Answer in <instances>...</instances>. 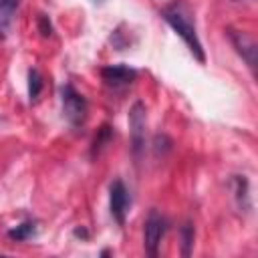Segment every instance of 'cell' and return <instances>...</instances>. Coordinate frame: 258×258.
Segmentation results:
<instances>
[{"label":"cell","mask_w":258,"mask_h":258,"mask_svg":"<svg viewBox=\"0 0 258 258\" xmlns=\"http://www.w3.org/2000/svg\"><path fill=\"white\" fill-rule=\"evenodd\" d=\"M165 232H167V220L157 210H151L145 218V228H143V246L149 256H157Z\"/></svg>","instance_id":"cell-3"},{"label":"cell","mask_w":258,"mask_h":258,"mask_svg":"<svg viewBox=\"0 0 258 258\" xmlns=\"http://www.w3.org/2000/svg\"><path fill=\"white\" fill-rule=\"evenodd\" d=\"M129 206H131V196H129L125 183H123L121 179H115V181L111 183V187H109V208H111L113 220H115L119 226L125 224Z\"/></svg>","instance_id":"cell-5"},{"label":"cell","mask_w":258,"mask_h":258,"mask_svg":"<svg viewBox=\"0 0 258 258\" xmlns=\"http://www.w3.org/2000/svg\"><path fill=\"white\" fill-rule=\"evenodd\" d=\"M163 20L175 30V34L185 42V46L189 48V52L204 64L206 62V52L202 46V40L198 36L196 30V18H194V10L185 0H175L171 4H167L161 10Z\"/></svg>","instance_id":"cell-1"},{"label":"cell","mask_w":258,"mask_h":258,"mask_svg":"<svg viewBox=\"0 0 258 258\" xmlns=\"http://www.w3.org/2000/svg\"><path fill=\"white\" fill-rule=\"evenodd\" d=\"M129 129H131V151L133 157L139 161L145 149V107L141 101L133 103L129 111Z\"/></svg>","instance_id":"cell-4"},{"label":"cell","mask_w":258,"mask_h":258,"mask_svg":"<svg viewBox=\"0 0 258 258\" xmlns=\"http://www.w3.org/2000/svg\"><path fill=\"white\" fill-rule=\"evenodd\" d=\"M20 0H0V38H6Z\"/></svg>","instance_id":"cell-8"},{"label":"cell","mask_w":258,"mask_h":258,"mask_svg":"<svg viewBox=\"0 0 258 258\" xmlns=\"http://www.w3.org/2000/svg\"><path fill=\"white\" fill-rule=\"evenodd\" d=\"M181 252L183 256H189L191 254V246H194V226L191 222H185L181 226Z\"/></svg>","instance_id":"cell-11"},{"label":"cell","mask_w":258,"mask_h":258,"mask_svg":"<svg viewBox=\"0 0 258 258\" xmlns=\"http://www.w3.org/2000/svg\"><path fill=\"white\" fill-rule=\"evenodd\" d=\"M38 30H40L42 36H50L52 34V24H50V20H48L46 14H40L38 16Z\"/></svg>","instance_id":"cell-13"},{"label":"cell","mask_w":258,"mask_h":258,"mask_svg":"<svg viewBox=\"0 0 258 258\" xmlns=\"http://www.w3.org/2000/svg\"><path fill=\"white\" fill-rule=\"evenodd\" d=\"M60 97H62V115H64L67 123L75 129L83 127L87 121V113H89L87 99L69 83L60 89Z\"/></svg>","instance_id":"cell-2"},{"label":"cell","mask_w":258,"mask_h":258,"mask_svg":"<svg viewBox=\"0 0 258 258\" xmlns=\"http://www.w3.org/2000/svg\"><path fill=\"white\" fill-rule=\"evenodd\" d=\"M230 38H232V44L236 46L238 54L246 60V64L250 69H254L256 67V42L246 32H238V30H230Z\"/></svg>","instance_id":"cell-7"},{"label":"cell","mask_w":258,"mask_h":258,"mask_svg":"<svg viewBox=\"0 0 258 258\" xmlns=\"http://www.w3.org/2000/svg\"><path fill=\"white\" fill-rule=\"evenodd\" d=\"M40 89H42V77H40L38 69H30V73H28V95H30V99H36L40 95Z\"/></svg>","instance_id":"cell-12"},{"label":"cell","mask_w":258,"mask_h":258,"mask_svg":"<svg viewBox=\"0 0 258 258\" xmlns=\"http://www.w3.org/2000/svg\"><path fill=\"white\" fill-rule=\"evenodd\" d=\"M101 77L109 87L119 89V87L131 85L135 81V77H137V71L127 67V64H109V67L101 69Z\"/></svg>","instance_id":"cell-6"},{"label":"cell","mask_w":258,"mask_h":258,"mask_svg":"<svg viewBox=\"0 0 258 258\" xmlns=\"http://www.w3.org/2000/svg\"><path fill=\"white\" fill-rule=\"evenodd\" d=\"M97 2H99V0H97Z\"/></svg>","instance_id":"cell-14"},{"label":"cell","mask_w":258,"mask_h":258,"mask_svg":"<svg viewBox=\"0 0 258 258\" xmlns=\"http://www.w3.org/2000/svg\"><path fill=\"white\" fill-rule=\"evenodd\" d=\"M32 236H36V222H32V220L22 222V224H18L16 228H12L8 232V238L14 240V242H24Z\"/></svg>","instance_id":"cell-9"},{"label":"cell","mask_w":258,"mask_h":258,"mask_svg":"<svg viewBox=\"0 0 258 258\" xmlns=\"http://www.w3.org/2000/svg\"><path fill=\"white\" fill-rule=\"evenodd\" d=\"M111 137H113V131H111V127L109 125H103L99 131H97V135H95V141H93V149H91V155L95 157V155H99L101 153V149L111 141Z\"/></svg>","instance_id":"cell-10"}]
</instances>
